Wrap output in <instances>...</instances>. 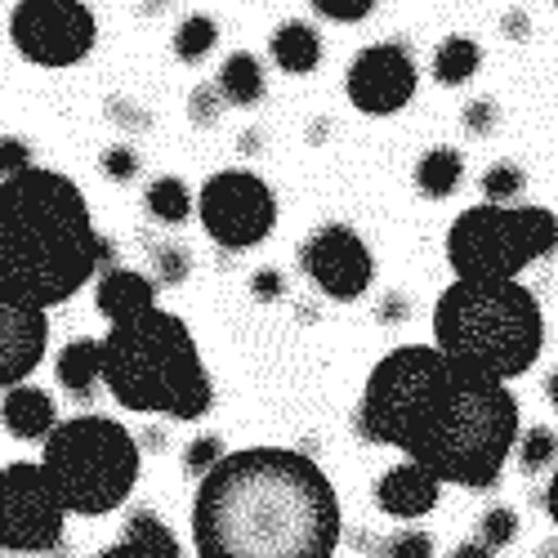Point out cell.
Returning a JSON list of instances; mask_svg holds the SVG:
<instances>
[{
	"label": "cell",
	"instance_id": "cell-36",
	"mask_svg": "<svg viewBox=\"0 0 558 558\" xmlns=\"http://www.w3.org/2000/svg\"><path fill=\"white\" fill-rule=\"evenodd\" d=\"M464 125H470L474 134H492V125H496V108H492L487 99L470 104V108H464Z\"/></svg>",
	"mask_w": 558,
	"mask_h": 558
},
{
	"label": "cell",
	"instance_id": "cell-40",
	"mask_svg": "<svg viewBox=\"0 0 558 558\" xmlns=\"http://www.w3.org/2000/svg\"><path fill=\"white\" fill-rule=\"evenodd\" d=\"M545 398L554 402V411H558V371H549V380H545Z\"/></svg>",
	"mask_w": 558,
	"mask_h": 558
},
{
	"label": "cell",
	"instance_id": "cell-33",
	"mask_svg": "<svg viewBox=\"0 0 558 558\" xmlns=\"http://www.w3.org/2000/svg\"><path fill=\"white\" fill-rule=\"evenodd\" d=\"M157 277L166 287L183 282L189 277V251H179V246H157Z\"/></svg>",
	"mask_w": 558,
	"mask_h": 558
},
{
	"label": "cell",
	"instance_id": "cell-5",
	"mask_svg": "<svg viewBox=\"0 0 558 558\" xmlns=\"http://www.w3.org/2000/svg\"><path fill=\"white\" fill-rule=\"evenodd\" d=\"M514 442H519V398L509 393V385L451 366V380L434 402L421 434L411 438L407 460L429 470L438 483L487 492L500 478Z\"/></svg>",
	"mask_w": 558,
	"mask_h": 558
},
{
	"label": "cell",
	"instance_id": "cell-35",
	"mask_svg": "<svg viewBox=\"0 0 558 558\" xmlns=\"http://www.w3.org/2000/svg\"><path fill=\"white\" fill-rule=\"evenodd\" d=\"M389 558H434V536L429 532H402L389 541Z\"/></svg>",
	"mask_w": 558,
	"mask_h": 558
},
{
	"label": "cell",
	"instance_id": "cell-21",
	"mask_svg": "<svg viewBox=\"0 0 558 558\" xmlns=\"http://www.w3.org/2000/svg\"><path fill=\"white\" fill-rule=\"evenodd\" d=\"M219 99L223 104H238V108H255L264 99V68L255 54L238 50V54H228L223 68H219Z\"/></svg>",
	"mask_w": 558,
	"mask_h": 558
},
{
	"label": "cell",
	"instance_id": "cell-41",
	"mask_svg": "<svg viewBox=\"0 0 558 558\" xmlns=\"http://www.w3.org/2000/svg\"><path fill=\"white\" fill-rule=\"evenodd\" d=\"M554 558H558V554H554Z\"/></svg>",
	"mask_w": 558,
	"mask_h": 558
},
{
	"label": "cell",
	"instance_id": "cell-26",
	"mask_svg": "<svg viewBox=\"0 0 558 558\" xmlns=\"http://www.w3.org/2000/svg\"><path fill=\"white\" fill-rule=\"evenodd\" d=\"M523 189H527V174H523L514 161H492L487 174H483V197H487V206H509Z\"/></svg>",
	"mask_w": 558,
	"mask_h": 558
},
{
	"label": "cell",
	"instance_id": "cell-34",
	"mask_svg": "<svg viewBox=\"0 0 558 558\" xmlns=\"http://www.w3.org/2000/svg\"><path fill=\"white\" fill-rule=\"evenodd\" d=\"M219 104H223V99H219L215 85H197V89H193V104H189L193 125H202V130L215 125V121H219Z\"/></svg>",
	"mask_w": 558,
	"mask_h": 558
},
{
	"label": "cell",
	"instance_id": "cell-7",
	"mask_svg": "<svg viewBox=\"0 0 558 558\" xmlns=\"http://www.w3.org/2000/svg\"><path fill=\"white\" fill-rule=\"evenodd\" d=\"M558 251V215L545 206H474L447 228V264L456 282H514Z\"/></svg>",
	"mask_w": 558,
	"mask_h": 558
},
{
	"label": "cell",
	"instance_id": "cell-10",
	"mask_svg": "<svg viewBox=\"0 0 558 558\" xmlns=\"http://www.w3.org/2000/svg\"><path fill=\"white\" fill-rule=\"evenodd\" d=\"M197 215L206 238L223 251H251L268 242L277 223V197L272 189L251 170H219L202 183Z\"/></svg>",
	"mask_w": 558,
	"mask_h": 558
},
{
	"label": "cell",
	"instance_id": "cell-30",
	"mask_svg": "<svg viewBox=\"0 0 558 558\" xmlns=\"http://www.w3.org/2000/svg\"><path fill=\"white\" fill-rule=\"evenodd\" d=\"M554 451H558V438L549 434V429H532L527 438H523V447H519V460H523V470H545V464L554 460Z\"/></svg>",
	"mask_w": 558,
	"mask_h": 558
},
{
	"label": "cell",
	"instance_id": "cell-22",
	"mask_svg": "<svg viewBox=\"0 0 558 558\" xmlns=\"http://www.w3.org/2000/svg\"><path fill=\"white\" fill-rule=\"evenodd\" d=\"M460 174H464L460 153H456V148H447V144H438V148H429V153L421 157V166H415V189H421V197L442 202V197H451V193H456Z\"/></svg>",
	"mask_w": 558,
	"mask_h": 558
},
{
	"label": "cell",
	"instance_id": "cell-2",
	"mask_svg": "<svg viewBox=\"0 0 558 558\" xmlns=\"http://www.w3.org/2000/svg\"><path fill=\"white\" fill-rule=\"evenodd\" d=\"M104 255L108 238L68 174L32 166L0 183V295L59 308L104 268Z\"/></svg>",
	"mask_w": 558,
	"mask_h": 558
},
{
	"label": "cell",
	"instance_id": "cell-17",
	"mask_svg": "<svg viewBox=\"0 0 558 558\" xmlns=\"http://www.w3.org/2000/svg\"><path fill=\"white\" fill-rule=\"evenodd\" d=\"M95 304L117 327V322H130L138 313L157 308V282H153V277H144V272H134V268H104Z\"/></svg>",
	"mask_w": 558,
	"mask_h": 558
},
{
	"label": "cell",
	"instance_id": "cell-11",
	"mask_svg": "<svg viewBox=\"0 0 558 558\" xmlns=\"http://www.w3.org/2000/svg\"><path fill=\"white\" fill-rule=\"evenodd\" d=\"M95 10L81 0H19L10 14L14 50L36 68H72L95 50Z\"/></svg>",
	"mask_w": 558,
	"mask_h": 558
},
{
	"label": "cell",
	"instance_id": "cell-19",
	"mask_svg": "<svg viewBox=\"0 0 558 558\" xmlns=\"http://www.w3.org/2000/svg\"><path fill=\"white\" fill-rule=\"evenodd\" d=\"M268 54H272V63L282 68V72H291V76H308V72L322 63V36L313 32V23H304V19H287L282 27L272 32Z\"/></svg>",
	"mask_w": 558,
	"mask_h": 558
},
{
	"label": "cell",
	"instance_id": "cell-20",
	"mask_svg": "<svg viewBox=\"0 0 558 558\" xmlns=\"http://www.w3.org/2000/svg\"><path fill=\"white\" fill-rule=\"evenodd\" d=\"M59 389L72 398H95V389L104 385V344L99 340H72L59 362H54Z\"/></svg>",
	"mask_w": 558,
	"mask_h": 558
},
{
	"label": "cell",
	"instance_id": "cell-3",
	"mask_svg": "<svg viewBox=\"0 0 558 558\" xmlns=\"http://www.w3.org/2000/svg\"><path fill=\"white\" fill-rule=\"evenodd\" d=\"M104 344V385L108 393L138 415H170V421H202L215 402V385L189 322L148 308L99 340Z\"/></svg>",
	"mask_w": 558,
	"mask_h": 558
},
{
	"label": "cell",
	"instance_id": "cell-14",
	"mask_svg": "<svg viewBox=\"0 0 558 558\" xmlns=\"http://www.w3.org/2000/svg\"><path fill=\"white\" fill-rule=\"evenodd\" d=\"M45 349H50V322H45V313L0 295V389L10 393L27 385V376L45 362Z\"/></svg>",
	"mask_w": 558,
	"mask_h": 558
},
{
	"label": "cell",
	"instance_id": "cell-29",
	"mask_svg": "<svg viewBox=\"0 0 558 558\" xmlns=\"http://www.w3.org/2000/svg\"><path fill=\"white\" fill-rule=\"evenodd\" d=\"M32 170V144L19 134H0V183L5 179H19Z\"/></svg>",
	"mask_w": 558,
	"mask_h": 558
},
{
	"label": "cell",
	"instance_id": "cell-4",
	"mask_svg": "<svg viewBox=\"0 0 558 558\" xmlns=\"http://www.w3.org/2000/svg\"><path fill=\"white\" fill-rule=\"evenodd\" d=\"M434 349L456 371L509 385L545 349L541 300L519 282H451L434 308Z\"/></svg>",
	"mask_w": 558,
	"mask_h": 558
},
{
	"label": "cell",
	"instance_id": "cell-8",
	"mask_svg": "<svg viewBox=\"0 0 558 558\" xmlns=\"http://www.w3.org/2000/svg\"><path fill=\"white\" fill-rule=\"evenodd\" d=\"M451 380V362L434 344H402L376 362L357 407V434L366 442L407 451L429 421L434 402Z\"/></svg>",
	"mask_w": 558,
	"mask_h": 558
},
{
	"label": "cell",
	"instance_id": "cell-31",
	"mask_svg": "<svg viewBox=\"0 0 558 558\" xmlns=\"http://www.w3.org/2000/svg\"><path fill=\"white\" fill-rule=\"evenodd\" d=\"M313 10L331 23H362L376 10V0H313Z\"/></svg>",
	"mask_w": 558,
	"mask_h": 558
},
{
	"label": "cell",
	"instance_id": "cell-15",
	"mask_svg": "<svg viewBox=\"0 0 558 558\" xmlns=\"http://www.w3.org/2000/svg\"><path fill=\"white\" fill-rule=\"evenodd\" d=\"M438 492H442V483L429 474V470H421L415 460H402V464H393V470H385L380 474V483H376V505L385 509L389 519H425L429 509L438 505Z\"/></svg>",
	"mask_w": 558,
	"mask_h": 558
},
{
	"label": "cell",
	"instance_id": "cell-16",
	"mask_svg": "<svg viewBox=\"0 0 558 558\" xmlns=\"http://www.w3.org/2000/svg\"><path fill=\"white\" fill-rule=\"evenodd\" d=\"M0 425H5L19 442H40L45 447V438L59 429V407L45 389L19 385V389H10L5 398H0Z\"/></svg>",
	"mask_w": 558,
	"mask_h": 558
},
{
	"label": "cell",
	"instance_id": "cell-28",
	"mask_svg": "<svg viewBox=\"0 0 558 558\" xmlns=\"http://www.w3.org/2000/svg\"><path fill=\"white\" fill-rule=\"evenodd\" d=\"M223 456H228V451H223V438L206 434V438H197L189 451H183V470H189V478H197V483H202Z\"/></svg>",
	"mask_w": 558,
	"mask_h": 558
},
{
	"label": "cell",
	"instance_id": "cell-38",
	"mask_svg": "<svg viewBox=\"0 0 558 558\" xmlns=\"http://www.w3.org/2000/svg\"><path fill=\"white\" fill-rule=\"evenodd\" d=\"M451 558H496V554L487 545H478V541H464V545L451 549Z\"/></svg>",
	"mask_w": 558,
	"mask_h": 558
},
{
	"label": "cell",
	"instance_id": "cell-9",
	"mask_svg": "<svg viewBox=\"0 0 558 558\" xmlns=\"http://www.w3.org/2000/svg\"><path fill=\"white\" fill-rule=\"evenodd\" d=\"M68 509L36 460L0 470V554H54L63 545Z\"/></svg>",
	"mask_w": 558,
	"mask_h": 558
},
{
	"label": "cell",
	"instance_id": "cell-13",
	"mask_svg": "<svg viewBox=\"0 0 558 558\" xmlns=\"http://www.w3.org/2000/svg\"><path fill=\"white\" fill-rule=\"evenodd\" d=\"M415 85H421V72H415V59H411V50L402 40L366 45L344 72V95L366 117L402 112L415 99Z\"/></svg>",
	"mask_w": 558,
	"mask_h": 558
},
{
	"label": "cell",
	"instance_id": "cell-18",
	"mask_svg": "<svg viewBox=\"0 0 558 558\" xmlns=\"http://www.w3.org/2000/svg\"><path fill=\"white\" fill-rule=\"evenodd\" d=\"M95 558H183L174 532L153 514V509H134L117 545L99 549Z\"/></svg>",
	"mask_w": 558,
	"mask_h": 558
},
{
	"label": "cell",
	"instance_id": "cell-24",
	"mask_svg": "<svg viewBox=\"0 0 558 558\" xmlns=\"http://www.w3.org/2000/svg\"><path fill=\"white\" fill-rule=\"evenodd\" d=\"M144 206H148V215H153V219H161V223H183V219H189V210H193L189 183L174 179V174L153 179V189L144 193Z\"/></svg>",
	"mask_w": 558,
	"mask_h": 558
},
{
	"label": "cell",
	"instance_id": "cell-39",
	"mask_svg": "<svg viewBox=\"0 0 558 558\" xmlns=\"http://www.w3.org/2000/svg\"><path fill=\"white\" fill-rule=\"evenodd\" d=\"M545 505H549V519H554V527H558V474L549 478V492H545Z\"/></svg>",
	"mask_w": 558,
	"mask_h": 558
},
{
	"label": "cell",
	"instance_id": "cell-6",
	"mask_svg": "<svg viewBox=\"0 0 558 558\" xmlns=\"http://www.w3.org/2000/svg\"><path fill=\"white\" fill-rule=\"evenodd\" d=\"M40 464L68 514L104 519L130 500L138 483V442L108 415H76L45 438Z\"/></svg>",
	"mask_w": 558,
	"mask_h": 558
},
{
	"label": "cell",
	"instance_id": "cell-25",
	"mask_svg": "<svg viewBox=\"0 0 558 558\" xmlns=\"http://www.w3.org/2000/svg\"><path fill=\"white\" fill-rule=\"evenodd\" d=\"M215 40H219V23L210 14H189L179 23V32H174V59L202 63L215 50Z\"/></svg>",
	"mask_w": 558,
	"mask_h": 558
},
{
	"label": "cell",
	"instance_id": "cell-32",
	"mask_svg": "<svg viewBox=\"0 0 558 558\" xmlns=\"http://www.w3.org/2000/svg\"><path fill=\"white\" fill-rule=\"evenodd\" d=\"M99 170H104L108 179H117V183H130V179L138 174V153L125 148V144H117V148H108V153L99 157Z\"/></svg>",
	"mask_w": 558,
	"mask_h": 558
},
{
	"label": "cell",
	"instance_id": "cell-1",
	"mask_svg": "<svg viewBox=\"0 0 558 558\" xmlns=\"http://www.w3.org/2000/svg\"><path fill=\"white\" fill-rule=\"evenodd\" d=\"M197 558H331L340 500L322 464L287 447L228 451L197 483Z\"/></svg>",
	"mask_w": 558,
	"mask_h": 558
},
{
	"label": "cell",
	"instance_id": "cell-27",
	"mask_svg": "<svg viewBox=\"0 0 558 558\" xmlns=\"http://www.w3.org/2000/svg\"><path fill=\"white\" fill-rule=\"evenodd\" d=\"M514 536H519V514H514V509H505V505L487 509L483 523H478V545H487L496 554V549H505Z\"/></svg>",
	"mask_w": 558,
	"mask_h": 558
},
{
	"label": "cell",
	"instance_id": "cell-23",
	"mask_svg": "<svg viewBox=\"0 0 558 558\" xmlns=\"http://www.w3.org/2000/svg\"><path fill=\"white\" fill-rule=\"evenodd\" d=\"M478 63H483V50H478L474 36H447L438 45V54H434V81L456 89V85H464L478 72Z\"/></svg>",
	"mask_w": 558,
	"mask_h": 558
},
{
	"label": "cell",
	"instance_id": "cell-37",
	"mask_svg": "<svg viewBox=\"0 0 558 558\" xmlns=\"http://www.w3.org/2000/svg\"><path fill=\"white\" fill-rule=\"evenodd\" d=\"M255 295L259 300H277V295H282V277H277V272H259L255 277Z\"/></svg>",
	"mask_w": 558,
	"mask_h": 558
},
{
	"label": "cell",
	"instance_id": "cell-12",
	"mask_svg": "<svg viewBox=\"0 0 558 558\" xmlns=\"http://www.w3.org/2000/svg\"><path fill=\"white\" fill-rule=\"evenodd\" d=\"M300 268L308 272V282L322 295H331L340 304H353L357 295L371 291V282H376L371 246L349 223H322L317 232H308V242L300 246Z\"/></svg>",
	"mask_w": 558,
	"mask_h": 558
}]
</instances>
